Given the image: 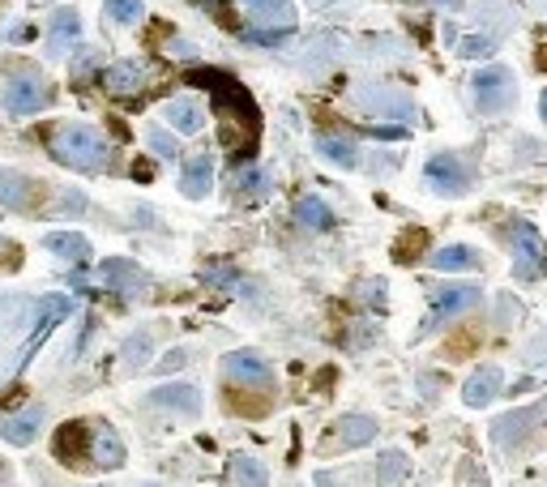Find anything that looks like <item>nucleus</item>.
I'll use <instances>...</instances> for the list:
<instances>
[{
	"label": "nucleus",
	"mask_w": 547,
	"mask_h": 487,
	"mask_svg": "<svg viewBox=\"0 0 547 487\" xmlns=\"http://www.w3.org/2000/svg\"><path fill=\"white\" fill-rule=\"evenodd\" d=\"M428 265L441 269V274H450V269H479V252L466 249V244H450V249H436L428 257Z\"/></svg>",
	"instance_id": "393cba45"
},
{
	"label": "nucleus",
	"mask_w": 547,
	"mask_h": 487,
	"mask_svg": "<svg viewBox=\"0 0 547 487\" xmlns=\"http://www.w3.org/2000/svg\"><path fill=\"white\" fill-rule=\"evenodd\" d=\"M150 402L155 406H167V411H180V415H197L201 411V393L193 385H158L150 393Z\"/></svg>",
	"instance_id": "6ab92c4d"
},
{
	"label": "nucleus",
	"mask_w": 547,
	"mask_h": 487,
	"mask_svg": "<svg viewBox=\"0 0 547 487\" xmlns=\"http://www.w3.org/2000/svg\"><path fill=\"white\" fill-rule=\"evenodd\" d=\"M133 180H150V167H146V163H133Z\"/></svg>",
	"instance_id": "c03bdc74"
},
{
	"label": "nucleus",
	"mask_w": 547,
	"mask_h": 487,
	"mask_svg": "<svg viewBox=\"0 0 547 487\" xmlns=\"http://www.w3.org/2000/svg\"><path fill=\"white\" fill-rule=\"evenodd\" d=\"M150 360V338L137 334V338H128L125 342V363H146Z\"/></svg>",
	"instance_id": "58836bf2"
},
{
	"label": "nucleus",
	"mask_w": 547,
	"mask_h": 487,
	"mask_svg": "<svg viewBox=\"0 0 547 487\" xmlns=\"http://www.w3.org/2000/svg\"><path fill=\"white\" fill-rule=\"evenodd\" d=\"M377 441V419L372 415H342L334 428L321 436V453H338V449H360Z\"/></svg>",
	"instance_id": "9d476101"
},
{
	"label": "nucleus",
	"mask_w": 547,
	"mask_h": 487,
	"mask_svg": "<svg viewBox=\"0 0 547 487\" xmlns=\"http://www.w3.org/2000/svg\"><path fill=\"white\" fill-rule=\"evenodd\" d=\"M39 308H43V317H39V325H35V334H30L26 350H22V363H26L30 355H35V350L43 347V338L52 334V330H56L60 320L69 317V312H73V299H69V295H43Z\"/></svg>",
	"instance_id": "dca6fc26"
},
{
	"label": "nucleus",
	"mask_w": 547,
	"mask_h": 487,
	"mask_svg": "<svg viewBox=\"0 0 547 487\" xmlns=\"http://www.w3.org/2000/svg\"><path fill=\"white\" fill-rule=\"evenodd\" d=\"M496 52V35H471V39L458 43V56L462 60H479V56H491Z\"/></svg>",
	"instance_id": "72a5a7b5"
},
{
	"label": "nucleus",
	"mask_w": 547,
	"mask_h": 487,
	"mask_svg": "<svg viewBox=\"0 0 547 487\" xmlns=\"http://www.w3.org/2000/svg\"><path fill=\"white\" fill-rule=\"evenodd\" d=\"M539 116H543V125H547V90L539 95Z\"/></svg>",
	"instance_id": "a18cd8bd"
},
{
	"label": "nucleus",
	"mask_w": 547,
	"mask_h": 487,
	"mask_svg": "<svg viewBox=\"0 0 547 487\" xmlns=\"http://www.w3.org/2000/svg\"><path fill=\"white\" fill-rule=\"evenodd\" d=\"M26 39H35V30H30V26H17V30H14V43H26Z\"/></svg>",
	"instance_id": "37998d69"
},
{
	"label": "nucleus",
	"mask_w": 547,
	"mask_h": 487,
	"mask_svg": "<svg viewBox=\"0 0 547 487\" xmlns=\"http://www.w3.org/2000/svg\"><path fill=\"white\" fill-rule=\"evenodd\" d=\"M43 201V184L22 176V171L0 167V206L14 209V214H35Z\"/></svg>",
	"instance_id": "f8f14e48"
},
{
	"label": "nucleus",
	"mask_w": 547,
	"mask_h": 487,
	"mask_svg": "<svg viewBox=\"0 0 547 487\" xmlns=\"http://www.w3.org/2000/svg\"><path fill=\"white\" fill-rule=\"evenodd\" d=\"M539 342H547V334L539 338ZM543 360H547V347H531V350H526V363H543Z\"/></svg>",
	"instance_id": "79ce46f5"
},
{
	"label": "nucleus",
	"mask_w": 547,
	"mask_h": 487,
	"mask_svg": "<svg viewBox=\"0 0 547 487\" xmlns=\"http://www.w3.org/2000/svg\"><path fill=\"white\" fill-rule=\"evenodd\" d=\"M317 150L329 158V163H338V167H360V150H355V141L347 137H317Z\"/></svg>",
	"instance_id": "c756f323"
},
{
	"label": "nucleus",
	"mask_w": 547,
	"mask_h": 487,
	"mask_svg": "<svg viewBox=\"0 0 547 487\" xmlns=\"http://www.w3.org/2000/svg\"><path fill=\"white\" fill-rule=\"evenodd\" d=\"M167 120L171 128H180V133H197L201 128V103H193V98H176V103H167Z\"/></svg>",
	"instance_id": "7c9ffc66"
},
{
	"label": "nucleus",
	"mask_w": 547,
	"mask_h": 487,
	"mask_svg": "<svg viewBox=\"0 0 547 487\" xmlns=\"http://www.w3.org/2000/svg\"><path fill=\"white\" fill-rule=\"evenodd\" d=\"M150 69L141 65V60H120L112 69H103V86L112 90V95H137L141 86H146Z\"/></svg>",
	"instance_id": "f3484780"
},
{
	"label": "nucleus",
	"mask_w": 547,
	"mask_h": 487,
	"mask_svg": "<svg viewBox=\"0 0 547 487\" xmlns=\"http://www.w3.org/2000/svg\"><path fill=\"white\" fill-rule=\"evenodd\" d=\"M56 209H60V214H86V197L82 193H65Z\"/></svg>",
	"instance_id": "ea45409f"
},
{
	"label": "nucleus",
	"mask_w": 547,
	"mask_h": 487,
	"mask_svg": "<svg viewBox=\"0 0 547 487\" xmlns=\"http://www.w3.org/2000/svg\"><path fill=\"white\" fill-rule=\"evenodd\" d=\"M47 103H52V86L35 69H17L14 77H9V86H5V107H9V116H35V112H43Z\"/></svg>",
	"instance_id": "423d86ee"
},
{
	"label": "nucleus",
	"mask_w": 547,
	"mask_h": 487,
	"mask_svg": "<svg viewBox=\"0 0 547 487\" xmlns=\"http://www.w3.org/2000/svg\"><path fill=\"white\" fill-rule=\"evenodd\" d=\"M98 282L107 287V291L116 295H137L146 291V269H141L137 261H125V257H107V261L98 265Z\"/></svg>",
	"instance_id": "ddd939ff"
},
{
	"label": "nucleus",
	"mask_w": 547,
	"mask_h": 487,
	"mask_svg": "<svg viewBox=\"0 0 547 487\" xmlns=\"http://www.w3.org/2000/svg\"><path fill=\"white\" fill-rule=\"evenodd\" d=\"M146 487H158V483H146Z\"/></svg>",
	"instance_id": "de8ad7c7"
},
{
	"label": "nucleus",
	"mask_w": 547,
	"mask_h": 487,
	"mask_svg": "<svg viewBox=\"0 0 547 487\" xmlns=\"http://www.w3.org/2000/svg\"><path fill=\"white\" fill-rule=\"evenodd\" d=\"M184 82L197 86V90H206L214 98V116H218V133H223V146L239 158H253L257 150V137H261V112H257L253 95L244 90V86L223 69H188L184 73Z\"/></svg>",
	"instance_id": "f257e3e1"
},
{
	"label": "nucleus",
	"mask_w": 547,
	"mask_h": 487,
	"mask_svg": "<svg viewBox=\"0 0 547 487\" xmlns=\"http://www.w3.org/2000/svg\"><path fill=\"white\" fill-rule=\"evenodd\" d=\"M201 274H206V282H214V287H227V291H244V279H239L236 269H231V265H223V261L206 265Z\"/></svg>",
	"instance_id": "473e14b6"
},
{
	"label": "nucleus",
	"mask_w": 547,
	"mask_h": 487,
	"mask_svg": "<svg viewBox=\"0 0 547 487\" xmlns=\"http://www.w3.org/2000/svg\"><path fill=\"white\" fill-rule=\"evenodd\" d=\"M158 368H163V372H176V368H184V350H171V355L158 363Z\"/></svg>",
	"instance_id": "a19ab883"
},
{
	"label": "nucleus",
	"mask_w": 547,
	"mask_h": 487,
	"mask_svg": "<svg viewBox=\"0 0 547 487\" xmlns=\"http://www.w3.org/2000/svg\"><path fill=\"white\" fill-rule=\"evenodd\" d=\"M223 376L227 385H248V390H274V372L269 363L253 350H231L223 360Z\"/></svg>",
	"instance_id": "9b49d317"
},
{
	"label": "nucleus",
	"mask_w": 547,
	"mask_h": 487,
	"mask_svg": "<svg viewBox=\"0 0 547 487\" xmlns=\"http://www.w3.org/2000/svg\"><path fill=\"white\" fill-rule=\"evenodd\" d=\"M227 474H231L236 487H269V471L257 458H248V453H236L227 462Z\"/></svg>",
	"instance_id": "5701e85b"
},
{
	"label": "nucleus",
	"mask_w": 547,
	"mask_h": 487,
	"mask_svg": "<svg viewBox=\"0 0 547 487\" xmlns=\"http://www.w3.org/2000/svg\"><path fill=\"white\" fill-rule=\"evenodd\" d=\"M103 487H107V483H103Z\"/></svg>",
	"instance_id": "8fccbe9b"
},
{
	"label": "nucleus",
	"mask_w": 547,
	"mask_h": 487,
	"mask_svg": "<svg viewBox=\"0 0 547 487\" xmlns=\"http://www.w3.org/2000/svg\"><path fill=\"white\" fill-rule=\"evenodd\" d=\"M227 406L236 411V415H248V419H257V415H266L269 406V390H257V393H248V385H227Z\"/></svg>",
	"instance_id": "b1692460"
},
{
	"label": "nucleus",
	"mask_w": 547,
	"mask_h": 487,
	"mask_svg": "<svg viewBox=\"0 0 547 487\" xmlns=\"http://www.w3.org/2000/svg\"><path fill=\"white\" fill-rule=\"evenodd\" d=\"M402 239H407V244H398V249H393V261L407 265V261H415V257H420V249H423V239H428V236H423V231H407Z\"/></svg>",
	"instance_id": "4c0bfd02"
},
{
	"label": "nucleus",
	"mask_w": 547,
	"mask_h": 487,
	"mask_svg": "<svg viewBox=\"0 0 547 487\" xmlns=\"http://www.w3.org/2000/svg\"><path fill=\"white\" fill-rule=\"evenodd\" d=\"M479 299H483V291H479L475 282H466V287L462 282H453V287H436L432 291V317L423 320V330L432 334V330H441L450 317H462L466 308H475Z\"/></svg>",
	"instance_id": "6e6552de"
},
{
	"label": "nucleus",
	"mask_w": 547,
	"mask_h": 487,
	"mask_svg": "<svg viewBox=\"0 0 547 487\" xmlns=\"http://www.w3.org/2000/svg\"><path fill=\"white\" fill-rule=\"evenodd\" d=\"M407 474H410V462H407L402 449H390V453H380L377 458V483L380 487H398Z\"/></svg>",
	"instance_id": "cd10ccee"
},
{
	"label": "nucleus",
	"mask_w": 547,
	"mask_h": 487,
	"mask_svg": "<svg viewBox=\"0 0 547 487\" xmlns=\"http://www.w3.org/2000/svg\"><path fill=\"white\" fill-rule=\"evenodd\" d=\"M146 137H150V150H155L158 158H176V154H180V146H176V137H171L167 128H150Z\"/></svg>",
	"instance_id": "e433bc0d"
},
{
	"label": "nucleus",
	"mask_w": 547,
	"mask_h": 487,
	"mask_svg": "<svg viewBox=\"0 0 547 487\" xmlns=\"http://www.w3.org/2000/svg\"><path fill=\"white\" fill-rule=\"evenodd\" d=\"M95 466H103V471H116V466H125V445H120V436H116L107 423L103 428H95Z\"/></svg>",
	"instance_id": "4be33fe9"
},
{
	"label": "nucleus",
	"mask_w": 547,
	"mask_h": 487,
	"mask_svg": "<svg viewBox=\"0 0 547 487\" xmlns=\"http://www.w3.org/2000/svg\"><path fill=\"white\" fill-rule=\"evenodd\" d=\"M244 9L253 17H261V22H279V26H295V9H291V0H244Z\"/></svg>",
	"instance_id": "bb28decb"
},
{
	"label": "nucleus",
	"mask_w": 547,
	"mask_h": 487,
	"mask_svg": "<svg viewBox=\"0 0 547 487\" xmlns=\"http://www.w3.org/2000/svg\"><path fill=\"white\" fill-rule=\"evenodd\" d=\"M39 428H43V411H39V406L22 411L17 419H0V436H5L9 445H30Z\"/></svg>",
	"instance_id": "412c9836"
},
{
	"label": "nucleus",
	"mask_w": 547,
	"mask_h": 487,
	"mask_svg": "<svg viewBox=\"0 0 547 487\" xmlns=\"http://www.w3.org/2000/svg\"><path fill=\"white\" fill-rule=\"evenodd\" d=\"M505 236H509V249H513V274H518V282L543 279V236L526 218H509Z\"/></svg>",
	"instance_id": "39448f33"
},
{
	"label": "nucleus",
	"mask_w": 547,
	"mask_h": 487,
	"mask_svg": "<svg viewBox=\"0 0 547 487\" xmlns=\"http://www.w3.org/2000/svg\"><path fill=\"white\" fill-rule=\"evenodd\" d=\"M0 244H5V239H0Z\"/></svg>",
	"instance_id": "09e8293b"
},
{
	"label": "nucleus",
	"mask_w": 547,
	"mask_h": 487,
	"mask_svg": "<svg viewBox=\"0 0 547 487\" xmlns=\"http://www.w3.org/2000/svg\"><path fill=\"white\" fill-rule=\"evenodd\" d=\"M47 150L56 163L77 171H107L112 167V146L103 141V133H95L90 125H60L47 133Z\"/></svg>",
	"instance_id": "f03ea898"
},
{
	"label": "nucleus",
	"mask_w": 547,
	"mask_h": 487,
	"mask_svg": "<svg viewBox=\"0 0 547 487\" xmlns=\"http://www.w3.org/2000/svg\"><path fill=\"white\" fill-rule=\"evenodd\" d=\"M432 5H445V9H462V0H432Z\"/></svg>",
	"instance_id": "49530a36"
},
{
	"label": "nucleus",
	"mask_w": 547,
	"mask_h": 487,
	"mask_svg": "<svg viewBox=\"0 0 547 487\" xmlns=\"http://www.w3.org/2000/svg\"><path fill=\"white\" fill-rule=\"evenodd\" d=\"M295 223L312 227V231H329L334 227V209L325 206L321 197H304V201H295Z\"/></svg>",
	"instance_id": "a878e982"
},
{
	"label": "nucleus",
	"mask_w": 547,
	"mask_h": 487,
	"mask_svg": "<svg viewBox=\"0 0 547 487\" xmlns=\"http://www.w3.org/2000/svg\"><path fill=\"white\" fill-rule=\"evenodd\" d=\"M471 95H475V107L483 116H505L513 103H518V82H513V69L509 65H483L471 77Z\"/></svg>",
	"instance_id": "7ed1b4c3"
},
{
	"label": "nucleus",
	"mask_w": 547,
	"mask_h": 487,
	"mask_svg": "<svg viewBox=\"0 0 547 487\" xmlns=\"http://www.w3.org/2000/svg\"><path fill=\"white\" fill-rule=\"evenodd\" d=\"M103 14L112 17V22H120V26H128V22H137L146 9H141V0H107Z\"/></svg>",
	"instance_id": "f704fd0d"
},
{
	"label": "nucleus",
	"mask_w": 547,
	"mask_h": 487,
	"mask_svg": "<svg viewBox=\"0 0 547 487\" xmlns=\"http://www.w3.org/2000/svg\"><path fill=\"white\" fill-rule=\"evenodd\" d=\"M43 249L56 252V257H65L73 265H82L90 257V239L82 231H52V236H43Z\"/></svg>",
	"instance_id": "aec40b11"
},
{
	"label": "nucleus",
	"mask_w": 547,
	"mask_h": 487,
	"mask_svg": "<svg viewBox=\"0 0 547 487\" xmlns=\"http://www.w3.org/2000/svg\"><path fill=\"white\" fill-rule=\"evenodd\" d=\"M95 428L98 423H86V419H73V423H65V428L52 436V453H56V462H65V466H73V471H90L95 466Z\"/></svg>",
	"instance_id": "0eeeda50"
},
{
	"label": "nucleus",
	"mask_w": 547,
	"mask_h": 487,
	"mask_svg": "<svg viewBox=\"0 0 547 487\" xmlns=\"http://www.w3.org/2000/svg\"><path fill=\"white\" fill-rule=\"evenodd\" d=\"M501 390H505V372H501L496 363H483V368H475V372L466 376L462 402L471 406V411H483L488 402H496V393Z\"/></svg>",
	"instance_id": "4468645a"
},
{
	"label": "nucleus",
	"mask_w": 547,
	"mask_h": 487,
	"mask_svg": "<svg viewBox=\"0 0 547 487\" xmlns=\"http://www.w3.org/2000/svg\"><path fill=\"white\" fill-rule=\"evenodd\" d=\"M295 30H274V26H261V30H244V39L248 43H261V47H282V43L291 39Z\"/></svg>",
	"instance_id": "c9c22d12"
},
{
	"label": "nucleus",
	"mask_w": 547,
	"mask_h": 487,
	"mask_svg": "<svg viewBox=\"0 0 547 487\" xmlns=\"http://www.w3.org/2000/svg\"><path fill=\"white\" fill-rule=\"evenodd\" d=\"M231 193H236L239 206L257 209L269 197V171L253 167V163H244V167L236 163V171H231Z\"/></svg>",
	"instance_id": "2eb2a0df"
},
{
	"label": "nucleus",
	"mask_w": 547,
	"mask_h": 487,
	"mask_svg": "<svg viewBox=\"0 0 547 487\" xmlns=\"http://www.w3.org/2000/svg\"><path fill=\"white\" fill-rule=\"evenodd\" d=\"M193 5H201L206 14L218 22V26H227V30H236V35H244L239 30V17H236V9H231V0H193Z\"/></svg>",
	"instance_id": "2f4dec72"
},
{
	"label": "nucleus",
	"mask_w": 547,
	"mask_h": 487,
	"mask_svg": "<svg viewBox=\"0 0 547 487\" xmlns=\"http://www.w3.org/2000/svg\"><path fill=\"white\" fill-rule=\"evenodd\" d=\"M423 180L432 184L441 197H462L475 188V163H471V154L441 150L423 163Z\"/></svg>",
	"instance_id": "20e7f679"
},
{
	"label": "nucleus",
	"mask_w": 547,
	"mask_h": 487,
	"mask_svg": "<svg viewBox=\"0 0 547 487\" xmlns=\"http://www.w3.org/2000/svg\"><path fill=\"white\" fill-rule=\"evenodd\" d=\"M77 30H82V17L73 14V9H56V14H52V52H56V56L77 39Z\"/></svg>",
	"instance_id": "c85d7f7f"
},
{
	"label": "nucleus",
	"mask_w": 547,
	"mask_h": 487,
	"mask_svg": "<svg viewBox=\"0 0 547 487\" xmlns=\"http://www.w3.org/2000/svg\"><path fill=\"white\" fill-rule=\"evenodd\" d=\"M547 415V402H534V406H518V411H505V415L491 423V441L501 449H518L526 436H531Z\"/></svg>",
	"instance_id": "1a4fd4ad"
},
{
	"label": "nucleus",
	"mask_w": 547,
	"mask_h": 487,
	"mask_svg": "<svg viewBox=\"0 0 547 487\" xmlns=\"http://www.w3.org/2000/svg\"><path fill=\"white\" fill-rule=\"evenodd\" d=\"M214 188V163L206 158V154H197V158H188L184 163V176H180V193L193 197V201H201V197Z\"/></svg>",
	"instance_id": "a211bd4d"
}]
</instances>
